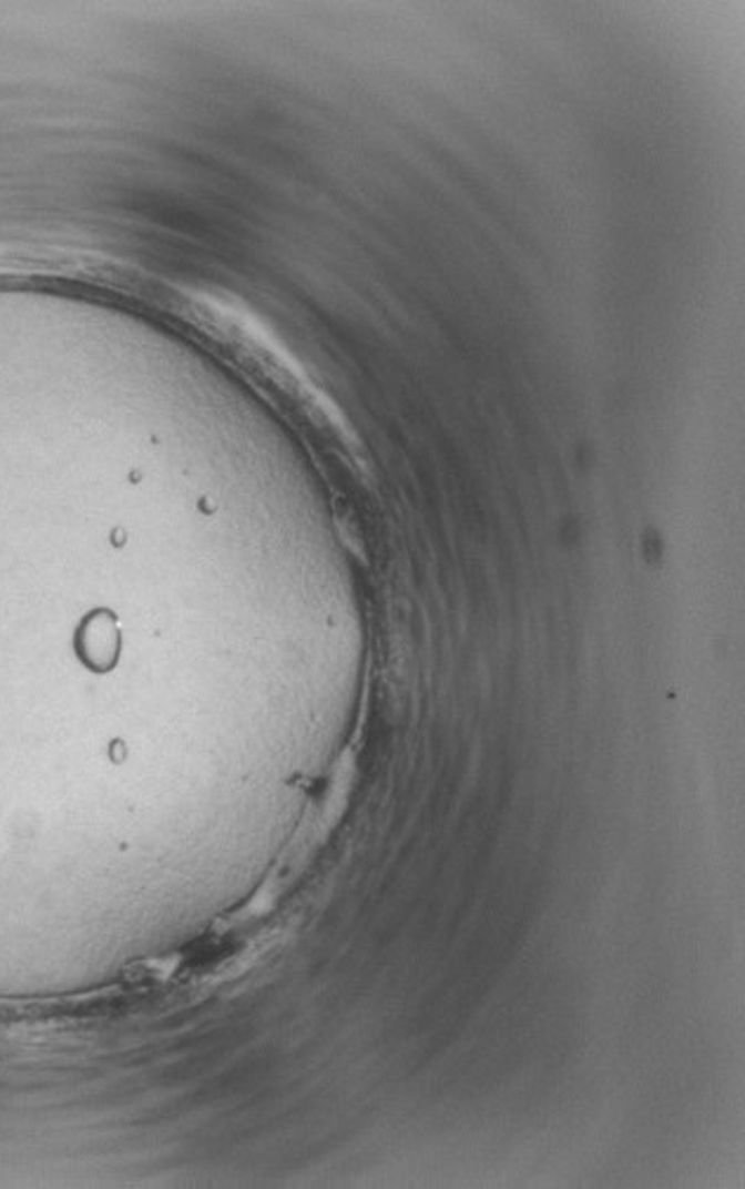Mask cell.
I'll return each mask as SVG.
<instances>
[{
  "label": "cell",
  "instance_id": "cell-1",
  "mask_svg": "<svg viewBox=\"0 0 745 1189\" xmlns=\"http://www.w3.org/2000/svg\"><path fill=\"white\" fill-rule=\"evenodd\" d=\"M83 649L92 665L106 668L114 663L119 649L116 623L106 614H95L83 628Z\"/></svg>",
  "mask_w": 745,
  "mask_h": 1189
}]
</instances>
